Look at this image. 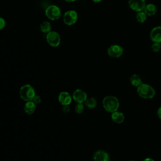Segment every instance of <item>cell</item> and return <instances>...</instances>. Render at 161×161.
<instances>
[{
  "label": "cell",
  "instance_id": "obj_1",
  "mask_svg": "<svg viewBox=\"0 0 161 161\" xmlns=\"http://www.w3.org/2000/svg\"><path fill=\"white\" fill-rule=\"evenodd\" d=\"M103 106L106 111L112 113L118 111L119 107V102L116 97L107 96L103 99Z\"/></svg>",
  "mask_w": 161,
  "mask_h": 161
},
{
  "label": "cell",
  "instance_id": "obj_2",
  "mask_svg": "<svg viewBox=\"0 0 161 161\" xmlns=\"http://www.w3.org/2000/svg\"><path fill=\"white\" fill-rule=\"evenodd\" d=\"M136 91L140 97L145 99H152L155 95L154 88L147 84L142 83L137 87Z\"/></svg>",
  "mask_w": 161,
  "mask_h": 161
},
{
  "label": "cell",
  "instance_id": "obj_3",
  "mask_svg": "<svg viewBox=\"0 0 161 161\" xmlns=\"http://www.w3.org/2000/svg\"><path fill=\"white\" fill-rule=\"evenodd\" d=\"M19 96L25 101H32L35 97V91L33 87L30 84H25L19 89Z\"/></svg>",
  "mask_w": 161,
  "mask_h": 161
},
{
  "label": "cell",
  "instance_id": "obj_4",
  "mask_svg": "<svg viewBox=\"0 0 161 161\" xmlns=\"http://www.w3.org/2000/svg\"><path fill=\"white\" fill-rule=\"evenodd\" d=\"M45 14L48 19L55 21L62 16V11L58 6L51 4L47 6L45 9Z\"/></svg>",
  "mask_w": 161,
  "mask_h": 161
},
{
  "label": "cell",
  "instance_id": "obj_5",
  "mask_svg": "<svg viewBox=\"0 0 161 161\" xmlns=\"http://www.w3.org/2000/svg\"><path fill=\"white\" fill-rule=\"evenodd\" d=\"M46 41L52 47H57L61 42V38L59 33L55 31H51L46 35Z\"/></svg>",
  "mask_w": 161,
  "mask_h": 161
},
{
  "label": "cell",
  "instance_id": "obj_6",
  "mask_svg": "<svg viewBox=\"0 0 161 161\" xmlns=\"http://www.w3.org/2000/svg\"><path fill=\"white\" fill-rule=\"evenodd\" d=\"M78 19V14L75 10H69L63 14V21L68 26L74 25Z\"/></svg>",
  "mask_w": 161,
  "mask_h": 161
},
{
  "label": "cell",
  "instance_id": "obj_7",
  "mask_svg": "<svg viewBox=\"0 0 161 161\" xmlns=\"http://www.w3.org/2000/svg\"><path fill=\"white\" fill-rule=\"evenodd\" d=\"M123 48L121 45L117 44H113L110 45L107 50L108 55L110 57L113 58L120 57L123 55Z\"/></svg>",
  "mask_w": 161,
  "mask_h": 161
},
{
  "label": "cell",
  "instance_id": "obj_8",
  "mask_svg": "<svg viewBox=\"0 0 161 161\" xmlns=\"http://www.w3.org/2000/svg\"><path fill=\"white\" fill-rule=\"evenodd\" d=\"M145 5V0H128V6L130 8L136 13L143 11Z\"/></svg>",
  "mask_w": 161,
  "mask_h": 161
},
{
  "label": "cell",
  "instance_id": "obj_9",
  "mask_svg": "<svg viewBox=\"0 0 161 161\" xmlns=\"http://www.w3.org/2000/svg\"><path fill=\"white\" fill-rule=\"evenodd\" d=\"M72 99L77 103H84L87 99V95L85 91L82 89H75L72 94Z\"/></svg>",
  "mask_w": 161,
  "mask_h": 161
},
{
  "label": "cell",
  "instance_id": "obj_10",
  "mask_svg": "<svg viewBox=\"0 0 161 161\" xmlns=\"http://www.w3.org/2000/svg\"><path fill=\"white\" fill-rule=\"evenodd\" d=\"M150 38L153 42L161 43V26H155L151 30Z\"/></svg>",
  "mask_w": 161,
  "mask_h": 161
},
{
  "label": "cell",
  "instance_id": "obj_11",
  "mask_svg": "<svg viewBox=\"0 0 161 161\" xmlns=\"http://www.w3.org/2000/svg\"><path fill=\"white\" fill-rule=\"evenodd\" d=\"M58 100L62 106H69L72 102V97L68 92L62 91L59 94Z\"/></svg>",
  "mask_w": 161,
  "mask_h": 161
},
{
  "label": "cell",
  "instance_id": "obj_12",
  "mask_svg": "<svg viewBox=\"0 0 161 161\" xmlns=\"http://www.w3.org/2000/svg\"><path fill=\"white\" fill-rule=\"evenodd\" d=\"M109 158V155L104 150H99L94 152L93 155L94 161H106Z\"/></svg>",
  "mask_w": 161,
  "mask_h": 161
},
{
  "label": "cell",
  "instance_id": "obj_13",
  "mask_svg": "<svg viewBox=\"0 0 161 161\" xmlns=\"http://www.w3.org/2000/svg\"><path fill=\"white\" fill-rule=\"evenodd\" d=\"M111 119L116 123L120 124L122 123L125 120V115L122 112L116 111L111 113Z\"/></svg>",
  "mask_w": 161,
  "mask_h": 161
},
{
  "label": "cell",
  "instance_id": "obj_14",
  "mask_svg": "<svg viewBox=\"0 0 161 161\" xmlns=\"http://www.w3.org/2000/svg\"><path fill=\"white\" fill-rule=\"evenodd\" d=\"M143 11L146 13L147 16H152L157 13V9L156 6L153 3L146 4Z\"/></svg>",
  "mask_w": 161,
  "mask_h": 161
},
{
  "label": "cell",
  "instance_id": "obj_15",
  "mask_svg": "<svg viewBox=\"0 0 161 161\" xmlns=\"http://www.w3.org/2000/svg\"><path fill=\"white\" fill-rule=\"evenodd\" d=\"M23 109L26 114H29V115L32 114L35 111L36 104L32 101H26L24 105Z\"/></svg>",
  "mask_w": 161,
  "mask_h": 161
},
{
  "label": "cell",
  "instance_id": "obj_16",
  "mask_svg": "<svg viewBox=\"0 0 161 161\" xmlns=\"http://www.w3.org/2000/svg\"><path fill=\"white\" fill-rule=\"evenodd\" d=\"M40 29L42 33L47 34L48 33L52 31V25L49 21H44L40 24Z\"/></svg>",
  "mask_w": 161,
  "mask_h": 161
},
{
  "label": "cell",
  "instance_id": "obj_17",
  "mask_svg": "<svg viewBox=\"0 0 161 161\" xmlns=\"http://www.w3.org/2000/svg\"><path fill=\"white\" fill-rule=\"evenodd\" d=\"M130 82L132 86L137 87L143 83L141 77L137 74H133L130 78Z\"/></svg>",
  "mask_w": 161,
  "mask_h": 161
},
{
  "label": "cell",
  "instance_id": "obj_18",
  "mask_svg": "<svg viewBox=\"0 0 161 161\" xmlns=\"http://www.w3.org/2000/svg\"><path fill=\"white\" fill-rule=\"evenodd\" d=\"M85 106L89 109H94L96 107L97 102L94 97H89L86 99L84 103Z\"/></svg>",
  "mask_w": 161,
  "mask_h": 161
},
{
  "label": "cell",
  "instance_id": "obj_19",
  "mask_svg": "<svg viewBox=\"0 0 161 161\" xmlns=\"http://www.w3.org/2000/svg\"><path fill=\"white\" fill-rule=\"evenodd\" d=\"M147 15L143 11L137 12L136 14V19L140 23H145L147 21Z\"/></svg>",
  "mask_w": 161,
  "mask_h": 161
},
{
  "label": "cell",
  "instance_id": "obj_20",
  "mask_svg": "<svg viewBox=\"0 0 161 161\" xmlns=\"http://www.w3.org/2000/svg\"><path fill=\"white\" fill-rule=\"evenodd\" d=\"M84 110V106L83 103H77L75 106V111L77 114H81Z\"/></svg>",
  "mask_w": 161,
  "mask_h": 161
},
{
  "label": "cell",
  "instance_id": "obj_21",
  "mask_svg": "<svg viewBox=\"0 0 161 161\" xmlns=\"http://www.w3.org/2000/svg\"><path fill=\"white\" fill-rule=\"evenodd\" d=\"M151 49L154 52H158L161 49V44L160 43H157V42H153Z\"/></svg>",
  "mask_w": 161,
  "mask_h": 161
},
{
  "label": "cell",
  "instance_id": "obj_22",
  "mask_svg": "<svg viewBox=\"0 0 161 161\" xmlns=\"http://www.w3.org/2000/svg\"><path fill=\"white\" fill-rule=\"evenodd\" d=\"M32 101L36 105V104H39L40 103H41L42 102V98L40 96L38 95H35V97H33V99H32Z\"/></svg>",
  "mask_w": 161,
  "mask_h": 161
},
{
  "label": "cell",
  "instance_id": "obj_23",
  "mask_svg": "<svg viewBox=\"0 0 161 161\" xmlns=\"http://www.w3.org/2000/svg\"><path fill=\"white\" fill-rule=\"evenodd\" d=\"M6 24V23L5 19L3 17L0 16V30H2L5 28Z\"/></svg>",
  "mask_w": 161,
  "mask_h": 161
},
{
  "label": "cell",
  "instance_id": "obj_24",
  "mask_svg": "<svg viewBox=\"0 0 161 161\" xmlns=\"http://www.w3.org/2000/svg\"><path fill=\"white\" fill-rule=\"evenodd\" d=\"M62 111L64 113H68L70 111V107H69V106H63Z\"/></svg>",
  "mask_w": 161,
  "mask_h": 161
},
{
  "label": "cell",
  "instance_id": "obj_25",
  "mask_svg": "<svg viewBox=\"0 0 161 161\" xmlns=\"http://www.w3.org/2000/svg\"><path fill=\"white\" fill-rule=\"evenodd\" d=\"M157 116L158 117V118L161 119V106H160V107H159V108H158V109H157Z\"/></svg>",
  "mask_w": 161,
  "mask_h": 161
},
{
  "label": "cell",
  "instance_id": "obj_26",
  "mask_svg": "<svg viewBox=\"0 0 161 161\" xmlns=\"http://www.w3.org/2000/svg\"><path fill=\"white\" fill-rule=\"evenodd\" d=\"M143 161H154V160H153V159H152V158H149V157H148V158H145Z\"/></svg>",
  "mask_w": 161,
  "mask_h": 161
},
{
  "label": "cell",
  "instance_id": "obj_27",
  "mask_svg": "<svg viewBox=\"0 0 161 161\" xmlns=\"http://www.w3.org/2000/svg\"><path fill=\"white\" fill-rule=\"evenodd\" d=\"M76 0H65V1L67 2V3H73L75 2Z\"/></svg>",
  "mask_w": 161,
  "mask_h": 161
},
{
  "label": "cell",
  "instance_id": "obj_28",
  "mask_svg": "<svg viewBox=\"0 0 161 161\" xmlns=\"http://www.w3.org/2000/svg\"><path fill=\"white\" fill-rule=\"evenodd\" d=\"M93 2H94V3H100V2H101L103 0H92Z\"/></svg>",
  "mask_w": 161,
  "mask_h": 161
},
{
  "label": "cell",
  "instance_id": "obj_29",
  "mask_svg": "<svg viewBox=\"0 0 161 161\" xmlns=\"http://www.w3.org/2000/svg\"><path fill=\"white\" fill-rule=\"evenodd\" d=\"M106 161H111V160H110V159H109H109H108V160H106Z\"/></svg>",
  "mask_w": 161,
  "mask_h": 161
},
{
  "label": "cell",
  "instance_id": "obj_30",
  "mask_svg": "<svg viewBox=\"0 0 161 161\" xmlns=\"http://www.w3.org/2000/svg\"><path fill=\"white\" fill-rule=\"evenodd\" d=\"M130 161H135V160H130Z\"/></svg>",
  "mask_w": 161,
  "mask_h": 161
}]
</instances>
